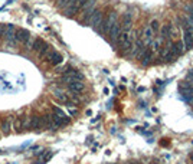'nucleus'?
<instances>
[{
  "label": "nucleus",
  "instance_id": "nucleus-4",
  "mask_svg": "<svg viewBox=\"0 0 193 164\" xmlns=\"http://www.w3.org/2000/svg\"><path fill=\"white\" fill-rule=\"evenodd\" d=\"M183 46H185V49H192L193 48V33L190 30H187V29H185L183 30Z\"/></svg>",
  "mask_w": 193,
  "mask_h": 164
},
{
  "label": "nucleus",
  "instance_id": "nucleus-1",
  "mask_svg": "<svg viewBox=\"0 0 193 164\" xmlns=\"http://www.w3.org/2000/svg\"><path fill=\"white\" fill-rule=\"evenodd\" d=\"M85 75L45 38L0 22V141L55 132L86 102Z\"/></svg>",
  "mask_w": 193,
  "mask_h": 164
},
{
  "label": "nucleus",
  "instance_id": "nucleus-3",
  "mask_svg": "<svg viewBox=\"0 0 193 164\" xmlns=\"http://www.w3.org/2000/svg\"><path fill=\"white\" fill-rule=\"evenodd\" d=\"M169 49H170L172 55H173L174 58H177V56H180V55L183 53L185 46H183V43H182V42H172V45L169 46Z\"/></svg>",
  "mask_w": 193,
  "mask_h": 164
},
{
  "label": "nucleus",
  "instance_id": "nucleus-5",
  "mask_svg": "<svg viewBox=\"0 0 193 164\" xmlns=\"http://www.w3.org/2000/svg\"><path fill=\"white\" fill-rule=\"evenodd\" d=\"M160 59H161V62H170V61L174 59V56L172 55V52H170L169 48H163L160 50Z\"/></svg>",
  "mask_w": 193,
  "mask_h": 164
},
{
  "label": "nucleus",
  "instance_id": "nucleus-10",
  "mask_svg": "<svg viewBox=\"0 0 193 164\" xmlns=\"http://www.w3.org/2000/svg\"><path fill=\"white\" fill-rule=\"evenodd\" d=\"M190 104H192V105H193V101H192V102H190Z\"/></svg>",
  "mask_w": 193,
  "mask_h": 164
},
{
  "label": "nucleus",
  "instance_id": "nucleus-7",
  "mask_svg": "<svg viewBox=\"0 0 193 164\" xmlns=\"http://www.w3.org/2000/svg\"><path fill=\"white\" fill-rule=\"evenodd\" d=\"M187 78L193 79V69H190V71H189V74H187Z\"/></svg>",
  "mask_w": 193,
  "mask_h": 164
},
{
  "label": "nucleus",
  "instance_id": "nucleus-2",
  "mask_svg": "<svg viewBox=\"0 0 193 164\" xmlns=\"http://www.w3.org/2000/svg\"><path fill=\"white\" fill-rule=\"evenodd\" d=\"M53 150L43 145H20L0 148V164H46Z\"/></svg>",
  "mask_w": 193,
  "mask_h": 164
},
{
  "label": "nucleus",
  "instance_id": "nucleus-8",
  "mask_svg": "<svg viewBox=\"0 0 193 164\" xmlns=\"http://www.w3.org/2000/svg\"><path fill=\"white\" fill-rule=\"evenodd\" d=\"M190 160H192V161H193V154H192V156H190Z\"/></svg>",
  "mask_w": 193,
  "mask_h": 164
},
{
  "label": "nucleus",
  "instance_id": "nucleus-9",
  "mask_svg": "<svg viewBox=\"0 0 193 164\" xmlns=\"http://www.w3.org/2000/svg\"><path fill=\"white\" fill-rule=\"evenodd\" d=\"M190 4H192V6H193V0H192V3H190Z\"/></svg>",
  "mask_w": 193,
  "mask_h": 164
},
{
  "label": "nucleus",
  "instance_id": "nucleus-6",
  "mask_svg": "<svg viewBox=\"0 0 193 164\" xmlns=\"http://www.w3.org/2000/svg\"><path fill=\"white\" fill-rule=\"evenodd\" d=\"M149 28L153 30V33H154V35L158 32V30H160V25H158V22H157V20H151V22H150V25H149Z\"/></svg>",
  "mask_w": 193,
  "mask_h": 164
}]
</instances>
